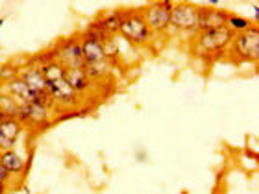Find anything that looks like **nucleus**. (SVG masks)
I'll use <instances>...</instances> for the list:
<instances>
[{
	"label": "nucleus",
	"mask_w": 259,
	"mask_h": 194,
	"mask_svg": "<svg viewBox=\"0 0 259 194\" xmlns=\"http://www.w3.org/2000/svg\"><path fill=\"white\" fill-rule=\"evenodd\" d=\"M95 21L102 26V30L108 33L109 37H117L119 35V10L106 11L98 19H95Z\"/></svg>",
	"instance_id": "nucleus-15"
},
{
	"label": "nucleus",
	"mask_w": 259,
	"mask_h": 194,
	"mask_svg": "<svg viewBox=\"0 0 259 194\" xmlns=\"http://www.w3.org/2000/svg\"><path fill=\"white\" fill-rule=\"evenodd\" d=\"M8 119H10V117H8L6 113H2V111H0V124H2L4 120H8Z\"/></svg>",
	"instance_id": "nucleus-23"
},
{
	"label": "nucleus",
	"mask_w": 259,
	"mask_h": 194,
	"mask_svg": "<svg viewBox=\"0 0 259 194\" xmlns=\"http://www.w3.org/2000/svg\"><path fill=\"white\" fill-rule=\"evenodd\" d=\"M41 69V74H43L45 81H58L63 80L65 69L61 67L58 61H50V63H45L39 67Z\"/></svg>",
	"instance_id": "nucleus-17"
},
{
	"label": "nucleus",
	"mask_w": 259,
	"mask_h": 194,
	"mask_svg": "<svg viewBox=\"0 0 259 194\" xmlns=\"http://www.w3.org/2000/svg\"><path fill=\"white\" fill-rule=\"evenodd\" d=\"M196 24H198V6L191 2H174L170 11V28H174L176 32L196 35Z\"/></svg>",
	"instance_id": "nucleus-5"
},
{
	"label": "nucleus",
	"mask_w": 259,
	"mask_h": 194,
	"mask_svg": "<svg viewBox=\"0 0 259 194\" xmlns=\"http://www.w3.org/2000/svg\"><path fill=\"white\" fill-rule=\"evenodd\" d=\"M8 192V183L6 181H0V194H6Z\"/></svg>",
	"instance_id": "nucleus-22"
},
{
	"label": "nucleus",
	"mask_w": 259,
	"mask_h": 194,
	"mask_svg": "<svg viewBox=\"0 0 259 194\" xmlns=\"http://www.w3.org/2000/svg\"><path fill=\"white\" fill-rule=\"evenodd\" d=\"M119 35L135 46H148L154 39L141 10H119Z\"/></svg>",
	"instance_id": "nucleus-1"
},
{
	"label": "nucleus",
	"mask_w": 259,
	"mask_h": 194,
	"mask_svg": "<svg viewBox=\"0 0 259 194\" xmlns=\"http://www.w3.org/2000/svg\"><path fill=\"white\" fill-rule=\"evenodd\" d=\"M63 78L80 96H85V94H89L95 89V83L87 78L83 69H65Z\"/></svg>",
	"instance_id": "nucleus-10"
},
{
	"label": "nucleus",
	"mask_w": 259,
	"mask_h": 194,
	"mask_svg": "<svg viewBox=\"0 0 259 194\" xmlns=\"http://www.w3.org/2000/svg\"><path fill=\"white\" fill-rule=\"evenodd\" d=\"M174 2H156V4H148L146 8L141 10V15L148 24L150 32L154 35L159 33H167L170 30V11H172Z\"/></svg>",
	"instance_id": "nucleus-4"
},
{
	"label": "nucleus",
	"mask_w": 259,
	"mask_h": 194,
	"mask_svg": "<svg viewBox=\"0 0 259 194\" xmlns=\"http://www.w3.org/2000/svg\"><path fill=\"white\" fill-rule=\"evenodd\" d=\"M80 46H81V54H83L85 63H100V61H106L104 46L100 43H97V41L80 39Z\"/></svg>",
	"instance_id": "nucleus-14"
},
{
	"label": "nucleus",
	"mask_w": 259,
	"mask_h": 194,
	"mask_svg": "<svg viewBox=\"0 0 259 194\" xmlns=\"http://www.w3.org/2000/svg\"><path fill=\"white\" fill-rule=\"evenodd\" d=\"M230 11L217 10V8H202L198 6V24H196V35L205 30H213V28H226V22L230 19Z\"/></svg>",
	"instance_id": "nucleus-9"
},
{
	"label": "nucleus",
	"mask_w": 259,
	"mask_h": 194,
	"mask_svg": "<svg viewBox=\"0 0 259 194\" xmlns=\"http://www.w3.org/2000/svg\"><path fill=\"white\" fill-rule=\"evenodd\" d=\"M228 60L235 65L254 63L259 60V26L254 24L246 32L233 35L228 48Z\"/></svg>",
	"instance_id": "nucleus-2"
},
{
	"label": "nucleus",
	"mask_w": 259,
	"mask_h": 194,
	"mask_svg": "<svg viewBox=\"0 0 259 194\" xmlns=\"http://www.w3.org/2000/svg\"><path fill=\"white\" fill-rule=\"evenodd\" d=\"M0 165L10 172V176H22L26 172V163L21 154H17L15 150L4 152L0 154Z\"/></svg>",
	"instance_id": "nucleus-13"
},
{
	"label": "nucleus",
	"mask_w": 259,
	"mask_h": 194,
	"mask_svg": "<svg viewBox=\"0 0 259 194\" xmlns=\"http://www.w3.org/2000/svg\"><path fill=\"white\" fill-rule=\"evenodd\" d=\"M10 178H11L10 172H8V170L0 165V181H6V183H8V181H10Z\"/></svg>",
	"instance_id": "nucleus-21"
},
{
	"label": "nucleus",
	"mask_w": 259,
	"mask_h": 194,
	"mask_svg": "<svg viewBox=\"0 0 259 194\" xmlns=\"http://www.w3.org/2000/svg\"><path fill=\"white\" fill-rule=\"evenodd\" d=\"M83 72L87 74V78L95 83V81H102L106 78H109L111 72V65L108 61H100V63H85L83 65Z\"/></svg>",
	"instance_id": "nucleus-16"
},
{
	"label": "nucleus",
	"mask_w": 259,
	"mask_h": 194,
	"mask_svg": "<svg viewBox=\"0 0 259 194\" xmlns=\"http://www.w3.org/2000/svg\"><path fill=\"white\" fill-rule=\"evenodd\" d=\"M56 60L63 69H83L85 60L81 54L80 41L74 37L63 39L58 46H56Z\"/></svg>",
	"instance_id": "nucleus-6"
},
{
	"label": "nucleus",
	"mask_w": 259,
	"mask_h": 194,
	"mask_svg": "<svg viewBox=\"0 0 259 194\" xmlns=\"http://www.w3.org/2000/svg\"><path fill=\"white\" fill-rule=\"evenodd\" d=\"M252 26H254V22L250 21V19H246V17L233 15V13L230 15V19H228V22H226V28L233 33V35L246 32V30H248V28H252Z\"/></svg>",
	"instance_id": "nucleus-18"
},
{
	"label": "nucleus",
	"mask_w": 259,
	"mask_h": 194,
	"mask_svg": "<svg viewBox=\"0 0 259 194\" xmlns=\"http://www.w3.org/2000/svg\"><path fill=\"white\" fill-rule=\"evenodd\" d=\"M24 194H32V192H30V189H28V187H24Z\"/></svg>",
	"instance_id": "nucleus-25"
},
{
	"label": "nucleus",
	"mask_w": 259,
	"mask_h": 194,
	"mask_svg": "<svg viewBox=\"0 0 259 194\" xmlns=\"http://www.w3.org/2000/svg\"><path fill=\"white\" fill-rule=\"evenodd\" d=\"M19 108H21V106H19L8 92H0V111H2V113H6L10 119H17Z\"/></svg>",
	"instance_id": "nucleus-19"
},
{
	"label": "nucleus",
	"mask_w": 259,
	"mask_h": 194,
	"mask_svg": "<svg viewBox=\"0 0 259 194\" xmlns=\"http://www.w3.org/2000/svg\"><path fill=\"white\" fill-rule=\"evenodd\" d=\"M4 22H6V21H4V19H0V28L4 26Z\"/></svg>",
	"instance_id": "nucleus-26"
},
{
	"label": "nucleus",
	"mask_w": 259,
	"mask_h": 194,
	"mask_svg": "<svg viewBox=\"0 0 259 194\" xmlns=\"http://www.w3.org/2000/svg\"><path fill=\"white\" fill-rule=\"evenodd\" d=\"M17 122L21 126H33V128H45L50 124V109L35 104L21 106L17 113Z\"/></svg>",
	"instance_id": "nucleus-8"
},
{
	"label": "nucleus",
	"mask_w": 259,
	"mask_h": 194,
	"mask_svg": "<svg viewBox=\"0 0 259 194\" xmlns=\"http://www.w3.org/2000/svg\"><path fill=\"white\" fill-rule=\"evenodd\" d=\"M254 11H255V22H257L259 21V6H255Z\"/></svg>",
	"instance_id": "nucleus-24"
},
{
	"label": "nucleus",
	"mask_w": 259,
	"mask_h": 194,
	"mask_svg": "<svg viewBox=\"0 0 259 194\" xmlns=\"http://www.w3.org/2000/svg\"><path fill=\"white\" fill-rule=\"evenodd\" d=\"M17 78H21L32 91H43L45 87H47V81H45L43 74H41V69L33 63H30L28 67L19 70V72H17Z\"/></svg>",
	"instance_id": "nucleus-12"
},
{
	"label": "nucleus",
	"mask_w": 259,
	"mask_h": 194,
	"mask_svg": "<svg viewBox=\"0 0 259 194\" xmlns=\"http://www.w3.org/2000/svg\"><path fill=\"white\" fill-rule=\"evenodd\" d=\"M49 94L52 96L56 104V111L60 108L65 109H74L80 106V94L72 89V87L63 80H58V81H47V87H45Z\"/></svg>",
	"instance_id": "nucleus-7"
},
{
	"label": "nucleus",
	"mask_w": 259,
	"mask_h": 194,
	"mask_svg": "<svg viewBox=\"0 0 259 194\" xmlns=\"http://www.w3.org/2000/svg\"><path fill=\"white\" fill-rule=\"evenodd\" d=\"M232 39L233 33L228 28H213V30L198 33L194 43H196V48L200 50V58L213 56V60H217L228 52Z\"/></svg>",
	"instance_id": "nucleus-3"
},
{
	"label": "nucleus",
	"mask_w": 259,
	"mask_h": 194,
	"mask_svg": "<svg viewBox=\"0 0 259 194\" xmlns=\"http://www.w3.org/2000/svg\"><path fill=\"white\" fill-rule=\"evenodd\" d=\"M17 146V140L10 139L8 135L0 129V154H4V152H10V150H15Z\"/></svg>",
	"instance_id": "nucleus-20"
},
{
	"label": "nucleus",
	"mask_w": 259,
	"mask_h": 194,
	"mask_svg": "<svg viewBox=\"0 0 259 194\" xmlns=\"http://www.w3.org/2000/svg\"><path fill=\"white\" fill-rule=\"evenodd\" d=\"M6 92H8L19 106L33 104V98H35V92H33L21 78H13V80L6 81Z\"/></svg>",
	"instance_id": "nucleus-11"
}]
</instances>
